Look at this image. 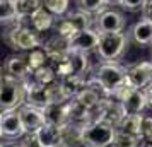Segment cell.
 <instances>
[{"label": "cell", "instance_id": "obj_17", "mask_svg": "<svg viewBox=\"0 0 152 147\" xmlns=\"http://www.w3.org/2000/svg\"><path fill=\"white\" fill-rule=\"evenodd\" d=\"M62 130V147H80L84 146V139H82V132L84 127L67 121L65 125L60 127Z\"/></svg>", "mask_w": 152, "mask_h": 147}, {"label": "cell", "instance_id": "obj_3", "mask_svg": "<svg viewBox=\"0 0 152 147\" xmlns=\"http://www.w3.org/2000/svg\"><path fill=\"white\" fill-rule=\"evenodd\" d=\"M130 43V34L126 33H101L99 45H97V55L103 62H116L125 53V50Z\"/></svg>", "mask_w": 152, "mask_h": 147}, {"label": "cell", "instance_id": "obj_15", "mask_svg": "<svg viewBox=\"0 0 152 147\" xmlns=\"http://www.w3.org/2000/svg\"><path fill=\"white\" fill-rule=\"evenodd\" d=\"M34 135L39 147H62V130H60V127L45 123Z\"/></svg>", "mask_w": 152, "mask_h": 147}, {"label": "cell", "instance_id": "obj_32", "mask_svg": "<svg viewBox=\"0 0 152 147\" xmlns=\"http://www.w3.org/2000/svg\"><path fill=\"white\" fill-rule=\"evenodd\" d=\"M111 146L113 147H140V139L116 130V135H115Z\"/></svg>", "mask_w": 152, "mask_h": 147}, {"label": "cell", "instance_id": "obj_23", "mask_svg": "<svg viewBox=\"0 0 152 147\" xmlns=\"http://www.w3.org/2000/svg\"><path fill=\"white\" fill-rule=\"evenodd\" d=\"M74 99H77V101H79L80 105H84L86 108L94 110V108H96V106L99 105V103H101L104 98L96 91V89H92V87H89V86L86 84L82 89H80V91L77 92V96H75Z\"/></svg>", "mask_w": 152, "mask_h": 147}, {"label": "cell", "instance_id": "obj_4", "mask_svg": "<svg viewBox=\"0 0 152 147\" xmlns=\"http://www.w3.org/2000/svg\"><path fill=\"white\" fill-rule=\"evenodd\" d=\"M26 84L24 80H17L9 75H2V89H0V105L4 110H19L26 105Z\"/></svg>", "mask_w": 152, "mask_h": 147}, {"label": "cell", "instance_id": "obj_20", "mask_svg": "<svg viewBox=\"0 0 152 147\" xmlns=\"http://www.w3.org/2000/svg\"><path fill=\"white\" fill-rule=\"evenodd\" d=\"M142 125H144V115H125L118 123L116 130L142 139Z\"/></svg>", "mask_w": 152, "mask_h": 147}, {"label": "cell", "instance_id": "obj_9", "mask_svg": "<svg viewBox=\"0 0 152 147\" xmlns=\"http://www.w3.org/2000/svg\"><path fill=\"white\" fill-rule=\"evenodd\" d=\"M125 17L121 12L115 9H106L99 15H96V24L94 28L99 33H121L125 29Z\"/></svg>", "mask_w": 152, "mask_h": 147}, {"label": "cell", "instance_id": "obj_29", "mask_svg": "<svg viewBox=\"0 0 152 147\" xmlns=\"http://www.w3.org/2000/svg\"><path fill=\"white\" fill-rule=\"evenodd\" d=\"M43 7L55 17H65L70 7V0H43Z\"/></svg>", "mask_w": 152, "mask_h": 147}, {"label": "cell", "instance_id": "obj_28", "mask_svg": "<svg viewBox=\"0 0 152 147\" xmlns=\"http://www.w3.org/2000/svg\"><path fill=\"white\" fill-rule=\"evenodd\" d=\"M15 4H17V10H19L22 22L28 21L34 12H38L43 7V0H17Z\"/></svg>", "mask_w": 152, "mask_h": 147}, {"label": "cell", "instance_id": "obj_13", "mask_svg": "<svg viewBox=\"0 0 152 147\" xmlns=\"http://www.w3.org/2000/svg\"><path fill=\"white\" fill-rule=\"evenodd\" d=\"M43 48L46 50V53L50 56V63L63 62L70 53L69 39H65V38H62V36H58V34L46 39V41L43 43Z\"/></svg>", "mask_w": 152, "mask_h": 147}, {"label": "cell", "instance_id": "obj_31", "mask_svg": "<svg viewBox=\"0 0 152 147\" xmlns=\"http://www.w3.org/2000/svg\"><path fill=\"white\" fill-rule=\"evenodd\" d=\"M77 33V28L70 22V19L65 15L62 19H56V24H55V34L62 36L65 39H70L72 36Z\"/></svg>", "mask_w": 152, "mask_h": 147}, {"label": "cell", "instance_id": "obj_5", "mask_svg": "<svg viewBox=\"0 0 152 147\" xmlns=\"http://www.w3.org/2000/svg\"><path fill=\"white\" fill-rule=\"evenodd\" d=\"M116 135V127L104 121V120H94L84 127L82 139L86 147H108L113 144V139Z\"/></svg>", "mask_w": 152, "mask_h": 147}, {"label": "cell", "instance_id": "obj_24", "mask_svg": "<svg viewBox=\"0 0 152 147\" xmlns=\"http://www.w3.org/2000/svg\"><path fill=\"white\" fill-rule=\"evenodd\" d=\"M89 53H80V51H70L69 53V62L72 65V75L84 77L86 72L89 70Z\"/></svg>", "mask_w": 152, "mask_h": 147}, {"label": "cell", "instance_id": "obj_21", "mask_svg": "<svg viewBox=\"0 0 152 147\" xmlns=\"http://www.w3.org/2000/svg\"><path fill=\"white\" fill-rule=\"evenodd\" d=\"M43 113H45L46 123H51V125L62 127L69 121V118H67V103H50L43 110Z\"/></svg>", "mask_w": 152, "mask_h": 147}, {"label": "cell", "instance_id": "obj_6", "mask_svg": "<svg viewBox=\"0 0 152 147\" xmlns=\"http://www.w3.org/2000/svg\"><path fill=\"white\" fill-rule=\"evenodd\" d=\"M0 133L4 139H22L26 128L19 110H4L0 118Z\"/></svg>", "mask_w": 152, "mask_h": 147}, {"label": "cell", "instance_id": "obj_25", "mask_svg": "<svg viewBox=\"0 0 152 147\" xmlns=\"http://www.w3.org/2000/svg\"><path fill=\"white\" fill-rule=\"evenodd\" d=\"M31 80H34L36 84H41V86H51L53 82L58 80V75H56V70L53 69V65L50 63L46 67H43L39 70H34L31 74Z\"/></svg>", "mask_w": 152, "mask_h": 147}, {"label": "cell", "instance_id": "obj_11", "mask_svg": "<svg viewBox=\"0 0 152 147\" xmlns=\"http://www.w3.org/2000/svg\"><path fill=\"white\" fill-rule=\"evenodd\" d=\"M19 113H21L22 123H24V128H26V135L36 133L45 123H46L45 113H43V110H39V108L24 105L22 108H19Z\"/></svg>", "mask_w": 152, "mask_h": 147}, {"label": "cell", "instance_id": "obj_16", "mask_svg": "<svg viewBox=\"0 0 152 147\" xmlns=\"http://www.w3.org/2000/svg\"><path fill=\"white\" fill-rule=\"evenodd\" d=\"M67 118L72 123H77V125L86 127L87 123L92 121V115H91V110L86 108L84 105H80L77 99H70L67 101Z\"/></svg>", "mask_w": 152, "mask_h": 147}, {"label": "cell", "instance_id": "obj_36", "mask_svg": "<svg viewBox=\"0 0 152 147\" xmlns=\"http://www.w3.org/2000/svg\"><path fill=\"white\" fill-rule=\"evenodd\" d=\"M145 92H147V99H149V106L152 108V84L145 89Z\"/></svg>", "mask_w": 152, "mask_h": 147}, {"label": "cell", "instance_id": "obj_14", "mask_svg": "<svg viewBox=\"0 0 152 147\" xmlns=\"http://www.w3.org/2000/svg\"><path fill=\"white\" fill-rule=\"evenodd\" d=\"M120 105L123 108L125 115H142L145 108L149 106L147 92H145V89H133Z\"/></svg>", "mask_w": 152, "mask_h": 147}, {"label": "cell", "instance_id": "obj_39", "mask_svg": "<svg viewBox=\"0 0 152 147\" xmlns=\"http://www.w3.org/2000/svg\"><path fill=\"white\" fill-rule=\"evenodd\" d=\"M14 2H17V0H14Z\"/></svg>", "mask_w": 152, "mask_h": 147}, {"label": "cell", "instance_id": "obj_2", "mask_svg": "<svg viewBox=\"0 0 152 147\" xmlns=\"http://www.w3.org/2000/svg\"><path fill=\"white\" fill-rule=\"evenodd\" d=\"M7 31L4 33V39L10 45V48L21 50V51H31L43 46L41 39H39V33H36L31 26H26L24 22L14 24V26H7Z\"/></svg>", "mask_w": 152, "mask_h": 147}, {"label": "cell", "instance_id": "obj_26", "mask_svg": "<svg viewBox=\"0 0 152 147\" xmlns=\"http://www.w3.org/2000/svg\"><path fill=\"white\" fill-rule=\"evenodd\" d=\"M26 56H28L29 67H31V70H33V72H34V70L43 69V67H46V65H50V56H48L46 50L43 48V46L28 51V53H26Z\"/></svg>", "mask_w": 152, "mask_h": 147}, {"label": "cell", "instance_id": "obj_19", "mask_svg": "<svg viewBox=\"0 0 152 147\" xmlns=\"http://www.w3.org/2000/svg\"><path fill=\"white\" fill-rule=\"evenodd\" d=\"M28 21L36 33H46L50 29H55L56 17L51 12H48L45 7H41L38 12H34V14L31 15Z\"/></svg>", "mask_w": 152, "mask_h": 147}, {"label": "cell", "instance_id": "obj_37", "mask_svg": "<svg viewBox=\"0 0 152 147\" xmlns=\"http://www.w3.org/2000/svg\"><path fill=\"white\" fill-rule=\"evenodd\" d=\"M106 5H121V0H104Z\"/></svg>", "mask_w": 152, "mask_h": 147}, {"label": "cell", "instance_id": "obj_27", "mask_svg": "<svg viewBox=\"0 0 152 147\" xmlns=\"http://www.w3.org/2000/svg\"><path fill=\"white\" fill-rule=\"evenodd\" d=\"M75 5L77 10H82L91 15H99L108 7L104 0H75Z\"/></svg>", "mask_w": 152, "mask_h": 147}, {"label": "cell", "instance_id": "obj_1", "mask_svg": "<svg viewBox=\"0 0 152 147\" xmlns=\"http://www.w3.org/2000/svg\"><path fill=\"white\" fill-rule=\"evenodd\" d=\"M94 79L101 84L106 96L113 98L120 86H123L126 80V69L118 62H103L94 70Z\"/></svg>", "mask_w": 152, "mask_h": 147}, {"label": "cell", "instance_id": "obj_34", "mask_svg": "<svg viewBox=\"0 0 152 147\" xmlns=\"http://www.w3.org/2000/svg\"><path fill=\"white\" fill-rule=\"evenodd\" d=\"M142 139L152 142V116L144 115V125H142Z\"/></svg>", "mask_w": 152, "mask_h": 147}, {"label": "cell", "instance_id": "obj_12", "mask_svg": "<svg viewBox=\"0 0 152 147\" xmlns=\"http://www.w3.org/2000/svg\"><path fill=\"white\" fill-rule=\"evenodd\" d=\"M24 84H26V91H28L26 105L39 108V110H45V108L50 105L48 87H46V86H41V84H36L34 80H31V77L26 79Z\"/></svg>", "mask_w": 152, "mask_h": 147}, {"label": "cell", "instance_id": "obj_8", "mask_svg": "<svg viewBox=\"0 0 152 147\" xmlns=\"http://www.w3.org/2000/svg\"><path fill=\"white\" fill-rule=\"evenodd\" d=\"M126 80L135 89H147L152 84V60H142L126 69Z\"/></svg>", "mask_w": 152, "mask_h": 147}, {"label": "cell", "instance_id": "obj_18", "mask_svg": "<svg viewBox=\"0 0 152 147\" xmlns=\"http://www.w3.org/2000/svg\"><path fill=\"white\" fill-rule=\"evenodd\" d=\"M130 39L140 46L152 45V22L147 19L137 21L130 29Z\"/></svg>", "mask_w": 152, "mask_h": 147}, {"label": "cell", "instance_id": "obj_7", "mask_svg": "<svg viewBox=\"0 0 152 147\" xmlns=\"http://www.w3.org/2000/svg\"><path fill=\"white\" fill-rule=\"evenodd\" d=\"M101 33L96 28H87L82 31H77L75 34L69 39L70 51H80V53H91L96 51L99 45Z\"/></svg>", "mask_w": 152, "mask_h": 147}, {"label": "cell", "instance_id": "obj_38", "mask_svg": "<svg viewBox=\"0 0 152 147\" xmlns=\"http://www.w3.org/2000/svg\"><path fill=\"white\" fill-rule=\"evenodd\" d=\"M147 2H152V0H147Z\"/></svg>", "mask_w": 152, "mask_h": 147}, {"label": "cell", "instance_id": "obj_33", "mask_svg": "<svg viewBox=\"0 0 152 147\" xmlns=\"http://www.w3.org/2000/svg\"><path fill=\"white\" fill-rule=\"evenodd\" d=\"M147 4V0H121V5L120 7L126 9L130 12H135V10H142Z\"/></svg>", "mask_w": 152, "mask_h": 147}, {"label": "cell", "instance_id": "obj_22", "mask_svg": "<svg viewBox=\"0 0 152 147\" xmlns=\"http://www.w3.org/2000/svg\"><path fill=\"white\" fill-rule=\"evenodd\" d=\"M0 19L4 26H14L22 22L17 10V4L14 0H0Z\"/></svg>", "mask_w": 152, "mask_h": 147}, {"label": "cell", "instance_id": "obj_10", "mask_svg": "<svg viewBox=\"0 0 152 147\" xmlns=\"http://www.w3.org/2000/svg\"><path fill=\"white\" fill-rule=\"evenodd\" d=\"M4 70H5L4 75H9V77L17 79V80H26V79H29L31 74H33L26 55L9 56L5 65H4Z\"/></svg>", "mask_w": 152, "mask_h": 147}, {"label": "cell", "instance_id": "obj_35", "mask_svg": "<svg viewBox=\"0 0 152 147\" xmlns=\"http://www.w3.org/2000/svg\"><path fill=\"white\" fill-rule=\"evenodd\" d=\"M140 12H142V19H147V21L152 22V2H147Z\"/></svg>", "mask_w": 152, "mask_h": 147}, {"label": "cell", "instance_id": "obj_30", "mask_svg": "<svg viewBox=\"0 0 152 147\" xmlns=\"http://www.w3.org/2000/svg\"><path fill=\"white\" fill-rule=\"evenodd\" d=\"M48 96H50V103H67V101H70V96L67 94L60 79L56 82H53L51 86H48Z\"/></svg>", "mask_w": 152, "mask_h": 147}]
</instances>
